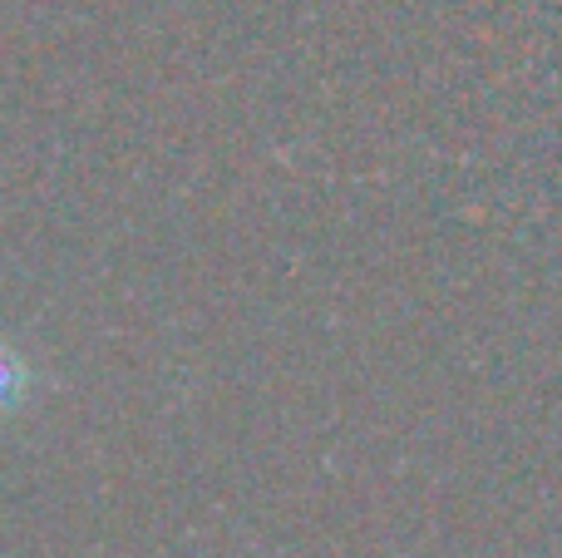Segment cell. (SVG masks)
<instances>
[{
    "label": "cell",
    "mask_w": 562,
    "mask_h": 558,
    "mask_svg": "<svg viewBox=\"0 0 562 558\" xmlns=\"http://www.w3.org/2000/svg\"><path fill=\"white\" fill-rule=\"evenodd\" d=\"M30 386H35V376H30V366H25V356L15 351V346L0 336V421H10V415L25 405V395H30Z\"/></svg>",
    "instance_id": "cell-1"
}]
</instances>
